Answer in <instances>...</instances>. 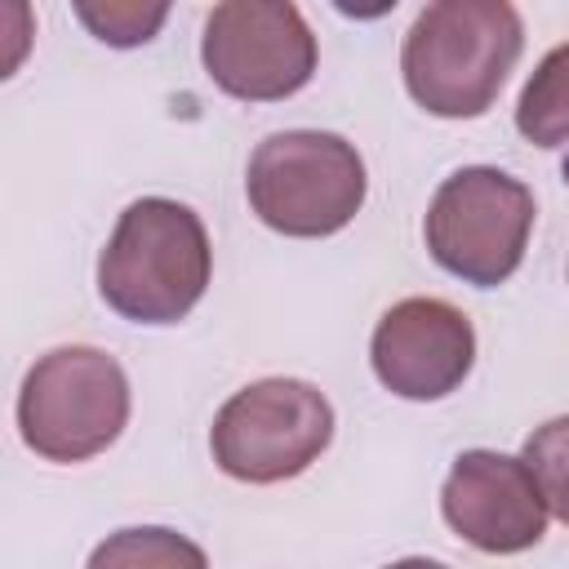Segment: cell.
<instances>
[{
	"label": "cell",
	"instance_id": "6da1fadb",
	"mask_svg": "<svg viewBox=\"0 0 569 569\" xmlns=\"http://www.w3.org/2000/svg\"><path fill=\"white\" fill-rule=\"evenodd\" d=\"M525 49V22L507 0H436L400 49L405 89L445 120L485 116Z\"/></svg>",
	"mask_w": 569,
	"mask_h": 569
},
{
	"label": "cell",
	"instance_id": "7a4b0ae2",
	"mask_svg": "<svg viewBox=\"0 0 569 569\" xmlns=\"http://www.w3.org/2000/svg\"><path fill=\"white\" fill-rule=\"evenodd\" d=\"M213 249L196 209L169 196L133 200L98 253V293L133 325H178L209 284Z\"/></svg>",
	"mask_w": 569,
	"mask_h": 569
},
{
	"label": "cell",
	"instance_id": "3957f363",
	"mask_svg": "<svg viewBox=\"0 0 569 569\" xmlns=\"http://www.w3.org/2000/svg\"><path fill=\"white\" fill-rule=\"evenodd\" d=\"M365 160L342 133L284 129L249 156V209L280 236L320 240L342 231L365 204Z\"/></svg>",
	"mask_w": 569,
	"mask_h": 569
},
{
	"label": "cell",
	"instance_id": "277c9868",
	"mask_svg": "<svg viewBox=\"0 0 569 569\" xmlns=\"http://www.w3.org/2000/svg\"><path fill=\"white\" fill-rule=\"evenodd\" d=\"M129 422V378L98 347H53L18 391V431L49 462H84L116 445Z\"/></svg>",
	"mask_w": 569,
	"mask_h": 569
},
{
	"label": "cell",
	"instance_id": "5b68a950",
	"mask_svg": "<svg viewBox=\"0 0 569 569\" xmlns=\"http://www.w3.org/2000/svg\"><path fill=\"white\" fill-rule=\"evenodd\" d=\"M533 231V191L489 164H471L449 173L431 204H427V249L431 258L476 284V289H498L502 280L516 276L525 244Z\"/></svg>",
	"mask_w": 569,
	"mask_h": 569
},
{
	"label": "cell",
	"instance_id": "8992f818",
	"mask_svg": "<svg viewBox=\"0 0 569 569\" xmlns=\"http://www.w3.org/2000/svg\"><path fill=\"white\" fill-rule=\"evenodd\" d=\"M333 440V405L302 378H262L236 391L209 431L213 462L244 485L302 476Z\"/></svg>",
	"mask_w": 569,
	"mask_h": 569
},
{
	"label": "cell",
	"instance_id": "52a82bcc",
	"mask_svg": "<svg viewBox=\"0 0 569 569\" xmlns=\"http://www.w3.org/2000/svg\"><path fill=\"white\" fill-rule=\"evenodd\" d=\"M200 58L222 93L240 102H280L316 76V36L298 4L227 0L204 18Z\"/></svg>",
	"mask_w": 569,
	"mask_h": 569
},
{
	"label": "cell",
	"instance_id": "ba28073f",
	"mask_svg": "<svg viewBox=\"0 0 569 569\" xmlns=\"http://www.w3.org/2000/svg\"><path fill=\"white\" fill-rule=\"evenodd\" d=\"M378 382L400 400H440L462 387L476 365V329L445 298L396 302L369 342Z\"/></svg>",
	"mask_w": 569,
	"mask_h": 569
},
{
	"label": "cell",
	"instance_id": "9c48e42d",
	"mask_svg": "<svg viewBox=\"0 0 569 569\" xmlns=\"http://www.w3.org/2000/svg\"><path fill=\"white\" fill-rule=\"evenodd\" d=\"M440 511L462 542L489 556L529 551L547 533V502L525 458L493 449H467L453 458L440 489Z\"/></svg>",
	"mask_w": 569,
	"mask_h": 569
},
{
	"label": "cell",
	"instance_id": "30bf717a",
	"mask_svg": "<svg viewBox=\"0 0 569 569\" xmlns=\"http://www.w3.org/2000/svg\"><path fill=\"white\" fill-rule=\"evenodd\" d=\"M516 129L533 147H569V44H556L525 80Z\"/></svg>",
	"mask_w": 569,
	"mask_h": 569
},
{
	"label": "cell",
	"instance_id": "8fae6325",
	"mask_svg": "<svg viewBox=\"0 0 569 569\" xmlns=\"http://www.w3.org/2000/svg\"><path fill=\"white\" fill-rule=\"evenodd\" d=\"M84 569H209V556L200 542H191L178 529L164 525H138L107 533Z\"/></svg>",
	"mask_w": 569,
	"mask_h": 569
},
{
	"label": "cell",
	"instance_id": "7c38bea8",
	"mask_svg": "<svg viewBox=\"0 0 569 569\" xmlns=\"http://www.w3.org/2000/svg\"><path fill=\"white\" fill-rule=\"evenodd\" d=\"M525 467L538 480V493L547 502L551 516H560L569 525V413L542 422L529 440H525Z\"/></svg>",
	"mask_w": 569,
	"mask_h": 569
},
{
	"label": "cell",
	"instance_id": "4fadbf2b",
	"mask_svg": "<svg viewBox=\"0 0 569 569\" xmlns=\"http://www.w3.org/2000/svg\"><path fill=\"white\" fill-rule=\"evenodd\" d=\"M76 18L102 40V44H116V49H133V44H147L160 22L169 18L164 4H76Z\"/></svg>",
	"mask_w": 569,
	"mask_h": 569
},
{
	"label": "cell",
	"instance_id": "5bb4252c",
	"mask_svg": "<svg viewBox=\"0 0 569 569\" xmlns=\"http://www.w3.org/2000/svg\"><path fill=\"white\" fill-rule=\"evenodd\" d=\"M387 569H449V565L427 560V556H409V560H396V565H387Z\"/></svg>",
	"mask_w": 569,
	"mask_h": 569
}]
</instances>
